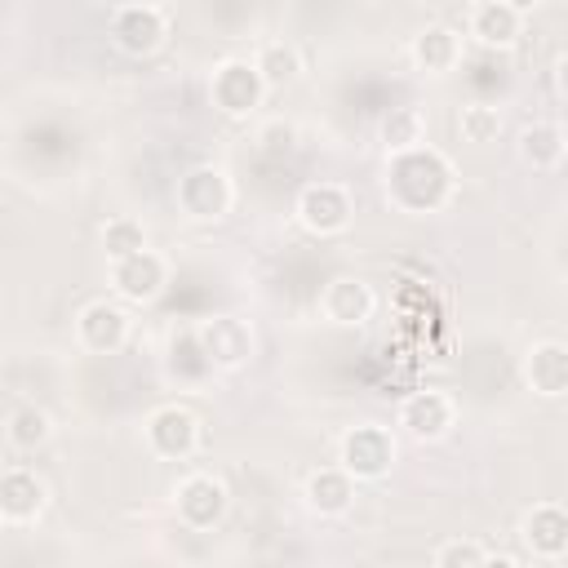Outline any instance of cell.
Listing matches in <instances>:
<instances>
[{
	"label": "cell",
	"mask_w": 568,
	"mask_h": 568,
	"mask_svg": "<svg viewBox=\"0 0 568 568\" xmlns=\"http://www.w3.org/2000/svg\"><path fill=\"white\" fill-rule=\"evenodd\" d=\"M457 195V164L439 146L386 155V200L399 213H439Z\"/></svg>",
	"instance_id": "obj_1"
},
{
	"label": "cell",
	"mask_w": 568,
	"mask_h": 568,
	"mask_svg": "<svg viewBox=\"0 0 568 568\" xmlns=\"http://www.w3.org/2000/svg\"><path fill=\"white\" fill-rule=\"evenodd\" d=\"M395 430L377 422H359L337 439V466L355 484H382L395 470Z\"/></svg>",
	"instance_id": "obj_2"
},
{
	"label": "cell",
	"mask_w": 568,
	"mask_h": 568,
	"mask_svg": "<svg viewBox=\"0 0 568 568\" xmlns=\"http://www.w3.org/2000/svg\"><path fill=\"white\" fill-rule=\"evenodd\" d=\"M106 27H111V44H115L120 53H129V58H151V53L164 49V40H169L173 9H169V4H151V0H142V4H115L111 18H106Z\"/></svg>",
	"instance_id": "obj_3"
},
{
	"label": "cell",
	"mask_w": 568,
	"mask_h": 568,
	"mask_svg": "<svg viewBox=\"0 0 568 568\" xmlns=\"http://www.w3.org/2000/svg\"><path fill=\"white\" fill-rule=\"evenodd\" d=\"M173 200L191 222H222L231 213V204H235V182H231V173L222 164H191L178 178Z\"/></svg>",
	"instance_id": "obj_4"
},
{
	"label": "cell",
	"mask_w": 568,
	"mask_h": 568,
	"mask_svg": "<svg viewBox=\"0 0 568 568\" xmlns=\"http://www.w3.org/2000/svg\"><path fill=\"white\" fill-rule=\"evenodd\" d=\"M293 217L302 222V231L328 240V235H342L351 222H355V195L346 182H306L297 191V204H293Z\"/></svg>",
	"instance_id": "obj_5"
},
{
	"label": "cell",
	"mask_w": 568,
	"mask_h": 568,
	"mask_svg": "<svg viewBox=\"0 0 568 568\" xmlns=\"http://www.w3.org/2000/svg\"><path fill=\"white\" fill-rule=\"evenodd\" d=\"M266 93H271V89H266L262 71L253 67V58H222V62L213 67V75H209V98H213V106H217L222 115H231V120H248V115L262 106Z\"/></svg>",
	"instance_id": "obj_6"
},
{
	"label": "cell",
	"mask_w": 568,
	"mask_h": 568,
	"mask_svg": "<svg viewBox=\"0 0 568 568\" xmlns=\"http://www.w3.org/2000/svg\"><path fill=\"white\" fill-rule=\"evenodd\" d=\"M173 510L178 519L191 528V532H209L226 519L231 510V488L226 479L209 475V470H186L178 484H173Z\"/></svg>",
	"instance_id": "obj_7"
},
{
	"label": "cell",
	"mask_w": 568,
	"mask_h": 568,
	"mask_svg": "<svg viewBox=\"0 0 568 568\" xmlns=\"http://www.w3.org/2000/svg\"><path fill=\"white\" fill-rule=\"evenodd\" d=\"M191 333H195V346H200V355H204L209 368L240 373L253 359V328L240 315H209Z\"/></svg>",
	"instance_id": "obj_8"
},
{
	"label": "cell",
	"mask_w": 568,
	"mask_h": 568,
	"mask_svg": "<svg viewBox=\"0 0 568 568\" xmlns=\"http://www.w3.org/2000/svg\"><path fill=\"white\" fill-rule=\"evenodd\" d=\"M142 435H146L151 457H160V462H191L195 448H200V417L191 408H182V404H160V408L146 413Z\"/></svg>",
	"instance_id": "obj_9"
},
{
	"label": "cell",
	"mask_w": 568,
	"mask_h": 568,
	"mask_svg": "<svg viewBox=\"0 0 568 568\" xmlns=\"http://www.w3.org/2000/svg\"><path fill=\"white\" fill-rule=\"evenodd\" d=\"M133 337V315L124 311V302L115 297H93L80 306L75 315V342L89 351V355H115L124 351Z\"/></svg>",
	"instance_id": "obj_10"
},
{
	"label": "cell",
	"mask_w": 568,
	"mask_h": 568,
	"mask_svg": "<svg viewBox=\"0 0 568 568\" xmlns=\"http://www.w3.org/2000/svg\"><path fill=\"white\" fill-rule=\"evenodd\" d=\"M399 430L413 435L417 444H435L444 435H453L457 426V399L439 386H426V390H413L399 399V413H395Z\"/></svg>",
	"instance_id": "obj_11"
},
{
	"label": "cell",
	"mask_w": 568,
	"mask_h": 568,
	"mask_svg": "<svg viewBox=\"0 0 568 568\" xmlns=\"http://www.w3.org/2000/svg\"><path fill=\"white\" fill-rule=\"evenodd\" d=\"M49 510V484L36 466L27 462H9L0 470V519L9 528H27Z\"/></svg>",
	"instance_id": "obj_12"
},
{
	"label": "cell",
	"mask_w": 568,
	"mask_h": 568,
	"mask_svg": "<svg viewBox=\"0 0 568 568\" xmlns=\"http://www.w3.org/2000/svg\"><path fill=\"white\" fill-rule=\"evenodd\" d=\"M106 284H111L115 302L146 306V302H155L169 288V257L155 253V248H146V253L129 257V262H111L106 266Z\"/></svg>",
	"instance_id": "obj_13"
},
{
	"label": "cell",
	"mask_w": 568,
	"mask_h": 568,
	"mask_svg": "<svg viewBox=\"0 0 568 568\" xmlns=\"http://www.w3.org/2000/svg\"><path fill=\"white\" fill-rule=\"evenodd\" d=\"M524 22H528V4H515V0H479L466 9V36L479 49H497V53L519 44Z\"/></svg>",
	"instance_id": "obj_14"
},
{
	"label": "cell",
	"mask_w": 568,
	"mask_h": 568,
	"mask_svg": "<svg viewBox=\"0 0 568 568\" xmlns=\"http://www.w3.org/2000/svg\"><path fill=\"white\" fill-rule=\"evenodd\" d=\"M315 306H320V315H324L333 328H359V324L373 320L377 293H373V284H364L359 275H333V280H324Z\"/></svg>",
	"instance_id": "obj_15"
},
{
	"label": "cell",
	"mask_w": 568,
	"mask_h": 568,
	"mask_svg": "<svg viewBox=\"0 0 568 568\" xmlns=\"http://www.w3.org/2000/svg\"><path fill=\"white\" fill-rule=\"evenodd\" d=\"M519 541L532 559L555 564L568 555V506L559 501H537L524 519H519Z\"/></svg>",
	"instance_id": "obj_16"
},
{
	"label": "cell",
	"mask_w": 568,
	"mask_h": 568,
	"mask_svg": "<svg viewBox=\"0 0 568 568\" xmlns=\"http://www.w3.org/2000/svg\"><path fill=\"white\" fill-rule=\"evenodd\" d=\"M524 386L541 399H564L568 395V342L564 337H541L524 351Z\"/></svg>",
	"instance_id": "obj_17"
},
{
	"label": "cell",
	"mask_w": 568,
	"mask_h": 568,
	"mask_svg": "<svg viewBox=\"0 0 568 568\" xmlns=\"http://www.w3.org/2000/svg\"><path fill=\"white\" fill-rule=\"evenodd\" d=\"M408 58H413V67L422 75H453L462 67V58H466V36L457 27H448V22H430V27H422L413 36Z\"/></svg>",
	"instance_id": "obj_18"
},
{
	"label": "cell",
	"mask_w": 568,
	"mask_h": 568,
	"mask_svg": "<svg viewBox=\"0 0 568 568\" xmlns=\"http://www.w3.org/2000/svg\"><path fill=\"white\" fill-rule=\"evenodd\" d=\"M355 488H359V484L333 462V466H320V470L306 475L302 501H306V510L320 515V519H342V515H351V506H355Z\"/></svg>",
	"instance_id": "obj_19"
},
{
	"label": "cell",
	"mask_w": 568,
	"mask_h": 568,
	"mask_svg": "<svg viewBox=\"0 0 568 568\" xmlns=\"http://www.w3.org/2000/svg\"><path fill=\"white\" fill-rule=\"evenodd\" d=\"M515 151H519V160H524L528 169L550 173V169H559L564 155H568V133H564L555 120H532V124L519 129Z\"/></svg>",
	"instance_id": "obj_20"
},
{
	"label": "cell",
	"mask_w": 568,
	"mask_h": 568,
	"mask_svg": "<svg viewBox=\"0 0 568 568\" xmlns=\"http://www.w3.org/2000/svg\"><path fill=\"white\" fill-rule=\"evenodd\" d=\"M49 435H53V417L40 404H27L22 399V404H13L4 413V444L13 453H36V448L49 444Z\"/></svg>",
	"instance_id": "obj_21"
},
{
	"label": "cell",
	"mask_w": 568,
	"mask_h": 568,
	"mask_svg": "<svg viewBox=\"0 0 568 568\" xmlns=\"http://www.w3.org/2000/svg\"><path fill=\"white\" fill-rule=\"evenodd\" d=\"M253 67L262 71V80H266L271 93H275V89H288V84H297V75H302V49H297L293 40H284V36L262 40L257 53H253Z\"/></svg>",
	"instance_id": "obj_22"
},
{
	"label": "cell",
	"mask_w": 568,
	"mask_h": 568,
	"mask_svg": "<svg viewBox=\"0 0 568 568\" xmlns=\"http://www.w3.org/2000/svg\"><path fill=\"white\" fill-rule=\"evenodd\" d=\"M382 146L386 155H408L426 146V111L422 106H390L382 115Z\"/></svg>",
	"instance_id": "obj_23"
},
{
	"label": "cell",
	"mask_w": 568,
	"mask_h": 568,
	"mask_svg": "<svg viewBox=\"0 0 568 568\" xmlns=\"http://www.w3.org/2000/svg\"><path fill=\"white\" fill-rule=\"evenodd\" d=\"M453 124H457V138H462V142H470V146H493V142L501 138V129H506V115H501L497 102L470 98V102L457 106Z\"/></svg>",
	"instance_id": "obj_24"
},
{
	"label": "cell",
	"mask_w": 568,
	"mask_h": 568,
	"mask_svg": "<svg viewBox=\"0 0 568 568\" xmlns=\"http://www.w3.org/2000/svg\"><path fill=\"white\" fill-rule=\"evenodd\" d=\"M151 244H146V226L138 222V217H129V213H120V217H106L102 222V253H106V266L111 262H129V257H138V253H146Z\"/></svg>",
	"instance_id": "obj_25"
},
{
	"label": "cell",
	"mask_w": 568,
	"mask_h": 568,
	"mask_svg": "<svg viewBox=\"0 0 568 568\" xmlns=\"http://www.w3.org/2000/svg\"><path fill=\"white\" fill-rule=\"evenodd\" d=\"M253 142H257V151H262V155H288V151L297 146V124H293V120H284V115L262 120V124H257V133H253Z\"/></svg>",
	"instance_id": "obj_26"
},
{
	"label": "cell",
	"mask_w": 568,
	"mask_h": 568,
	"mask_svg": "<svg viewBox=\"0 0 568 568\" xmlns=\"http://www.w3.org/2000/svg\"><path fill=\"white\" fill-rule=\"evenodd\" d=\"M484 555H488V550H484L475 537H453V541H444V546L435 550L430 568H479Z\"/></svg>",
	"instance_id": "obj_27"
},
{
	"label": "cell",
	"mask_w": 568,
	"mask_h": 568,
	"mask_svg": "<svg viewBox=\"0 0 568 568\" xmlns=\"http://www.w3.org/2000/svg\"><path fill=\"white\" fill-rule=\"evenodd\" d=\"M555 84H559V93L568 98V49L555 58Z\"/></svg>",
	"instance_id": "obj_28"
},
{
	"label": "cell",
	"mask_w": 568,
	"mask_h": 568,
	"mask_svg": "<svg viewBox=\"0 0 568 568\" xmlns=\"http://www.w3.org/2000/svg\"><path fill=\"white\" fill-rule=\"evenodd\" d=\"M479 568H524L515 555H484V564Z\"/></svg>",
	"instance_id": "obj_29"
}]
</instances>
